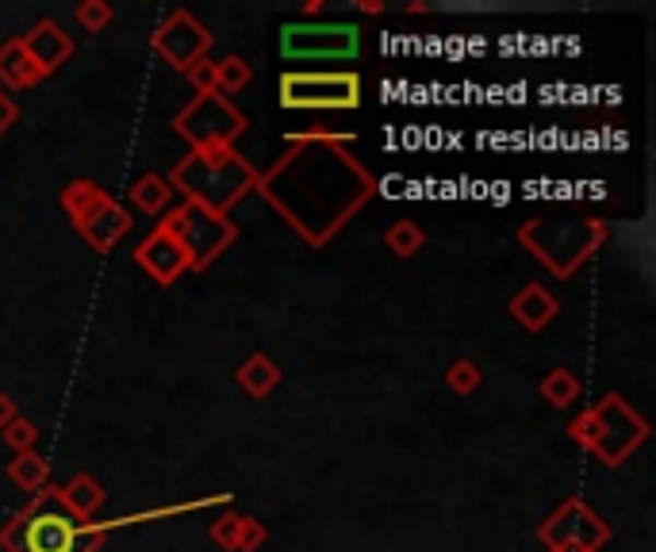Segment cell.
I'll list each match as a JSON object with an SVG mask.
<instances>
[{
    "label": "cell",
    "instance_id": "cell-1",
    "mask_svg": "<svg viewBox=\"0 0 656 552\" xmlns=\"http://www.w3.org/2000/svg\"><path fill=\"white\" fill-rule=\"evenodd\" d=\"M254 192L307 242L323 249L380 192V180L361 165L350 142L289 139L284 154L258 173Z\"/></svg>",
    "mask_w": 656,
    "mask_h": 552
},
{
    "label": "cell",
    "instance_id": "cell-2",
    "mask_svg": "<svg viewBox=\"0 0 656 552\" xmlns=\"http://www.w3.org/2000/svg\"><path fill=\"white\" fill-rule=\"evenodd\" d=\"M108 533L101 521H85L62 503L58 483L35 491L24 510L0 526V549L4 552H101Z\"/></svg>",
    "mask_w": 656,
    "mask_h": 552
},
{
    "label": "cell",
    "instance_id": "cell-3",
    "mask_svg": "<svg viewBox=\"0 0 656 552\" xmlns=\"http://www.w3.org/2000/svg\"><path fill=\"white\" fill-rule=\"evenodd\" d=\"M165 180L173 192L185 196V203L231 219L238 200H246L258 188V169L238 150H192L173 165Z\"/></svg>",
    "mask_w": 656,
    "mask_h": 552
},
{
    "label": "cell",
    "instance_id": "cell-4",
    "mask_svg": "<svg viewBox=\"0 0 656 552\" xmlns=\"http://www.w3.org/2000/svg\"><path fill=\"white\" fill-rule=\"evenodd\" d=\"M610 226L599 215L584 211H557V215H534L518 226V242L534 254L557 281H569L607 246Z\"/></svg>",
    "mask_w": 656,
    "mask_h": 552
},
{
    "label": "cell",
    "instance_id": "cell-5",
    "mask_svg": "<svg viewBox=\"0 0 656 552\" xmlns=\"http://www.w3.org/2000/svg\"><path fill=\"white\" fill-rule=\"evenodd\" d=\"M358 70H284L277 81V101L284 111H307V116H335V111L361 108Z\"/></svg>",
    "mask_w": 656,
    "mask_h": 552
},
{
    "label": "cell",
    "instance_id": "cell-6",
    "mask_svg": "<svg viewBox=\"0 0 656 552\" xmlns=\"http://www.w3.org/2000/svg\"><path fill=\"white\" fill-rule=\"evenodd\" d=\"M157 231L169 234L188 261V272H203L238 242V226L227 215H211L196 203H177L157 215Z\"/></svg>",
    "mask_w": 656,
    "mask_h": 552
},
{
    "label": "cell",
    "instance_id": "cell-7",
    "mask_svg": "<svg viewBox=\"0 0 656 552\" xmlns=\"http://www.w3.org/2000/svg\"><path fill=\"white\" fill-rule=\"evenodd\" d=\"M246 116L235 108V101L219 93L192 96L185 108L173 116V131L192 150H235V142L246 134Z\"/></svg>",
    "mask_w": 656,
    "mask_h": 552
},
{
    "label": "cell",
    "instance_id": "cell-8",
    "mask_svg": "<svg viewBox=\"0 0 656 552\" xmlns=\"http://www.w3.org/2000/svg\"><path fill=\"white\" fill-rule=\"evenodd\" d=\"M591 419H595V445H591V457L602 460L607 468H618L633 457V453L645 445L648 437V422L625 403L618 391L602 396L599 403L591 407Z\"/></svg>",
    "mask_w": 656,
    "mask_h": 552
},
{
    "label": "cell",
    "instance_id": "cell-9",
    "mask_svg": "<svg viewBox=\"0 0 656 552\" xmlns=\"http://www.w3.org/2000/svg\"><path fill=\"white\" fill-rule=\"evenodd\" d=\"M281 55L289 62H353L361 55V27L353 24H284Z\"/></svg>",
    "mask_w": 656,
    "mask_h": 552
},
{
    "label": "cell",
    "instance_id": "cell-10",
    "mask_svg": "<svg viewBox=\"0 0 656 552\" xmlns=\"http://www.w3.org/2000/svg\"><path fill=\"white\" fill-rule=\"evenodd\" d=\"M538 541L546 549H564V544H579V549H595L599 552L602 544L610 541V521L602 514H595L591 506L584 503L579 495L564 498L538 529Z\"/></svg>",
    "mask_w": 656,
    "mask_h": 552
},
{
    "label": "cell",
    "instance_id": "cell-11",
    "mask_svg": "<svg viewBox=\"0 0 656 552\" xmlns=\"http://www.w3.org/2000/svg\"><path fill=\"white\" fill-rule=\"evenodd\" d=\"M150 50L162 58L165 66H173L177 73H185L188 66L203 62L211 50V32L192 16L188 9H177L150 32Z\"/></svg>",
    "mask_w": 656,
    "mask_h": 552
},
{
    "label": "cell",
    "instance_id": "cell-12",
    "mask_svg": "<svg viewBox=\"0 0 656 552\" xmlns=\"http://www.w3.org/2000/svg\"><path fill=\"white\" fill-rule=\"evenodd\" d=\"M134 265H139L154 284H162V289L177 284L188 272V261H185V254H180V246L169 238V234L157 231V226L134 246Z\"/></svg>",
    "mask_w": 656,
    "mask_h": 552
},
{
    "label": "cell",
    "instance_id": "cell-13",
    "mask_svg": "<svg viewBox=\"0 0 656 552\" xmlns=\"http://www.w3.org/2000/svg\"><path fill=\"white\" fill-rule=\"evenodd\" d=\"M131 226H134V215L116 200V196H108L101 208H93L81 223H73V231H78L96 254H108V249H116L119 242L131 234Z\"/></svg>",
    "mask_w": 656,
    "mask_h": 552
},
{
    "label": "cell",
    "instance_id": "cell-14",
    "mask_svg": "<svg viewBox=\"0 0 656 552\" xmlns=\"http://www.w3.org/2000/svg\"><path fill=\"white\" fill-rule=\"evenodd\" d=\"M20 43H24L27 58L43 70V78H50V73L62 70V66L73 58V50H78L73 47V35L66 32L58 20H39L32 32L20 35Z\"/></svg>",
    "mask_w": 656,
    "mask_h": 552
},
{
    "label": "cell",
    "instance_id": "cell-15",
    "mask_svg": "<svg viewBox=\"0 0 656 552\" xmlns=\"http://www.w3.org/2000/svg\"><path fill=\"white\" fill-rule=\"evenodd\" d=\"M507 312H511V319H515L523 330H530V334H541V330H546L549 322L561 315V300H557L553 292L546 289V284L534 281V284H523V289L511 296Z\"/></svg>",
    "mask_w": 656,
    "mask_h": 552
},
{
    "label": "cell",
    "instance_id": "cell-16",
    "mask_svg": "<svg viewBox=\"0 0 656 552\" xmlns=\"http://www.w3.org/2000/svg\"><path fill=\"white\" fill-rule=\"evenodd\" d=\"M43 81V70L27 58L24 43L20 39H9L0 43V89L4 93H20V89H35Z\"/></svg>",
    "mask_w": 656,
    "mask_h": 552
},
{
    "label": "cell",
    "instance_id": "cell-17",
    "mask_svg": "<svg viewBox=\"0 0 656 552\" xmlns=\"http://www.w3.org/2000/svg\"><path fill=\"white\" fill-rule=\"evenodd\" d=\"M58 495H62V503L70 506L78 518H85V521H93L96 510L108 503V491H104L89 472H78L70 483H62V488H58Z\"/></svg>",
    "mask_w": 656,
    "mask_h": 552
},
{
    "label": "cell",
    "instance_id": "cell-18",
    "mask_svg": "<svg viewBox=\"0 0 656 552\" xmlns=\"http://www.w3.org/2000/svg\"><path fill=\"white\" fill-rule=\"evenodd\" d=\"M281 384V368L269 353H250V357L238 365V388L250 399H266L269 391Z\"/></svg>",
    "mask_w": 656,
    "mask_h": 552
},
{
    "label": "cell",
    "instance_id": "cell-19",
    "mask_svg": "<svg viewBox=\"0 0 656 552\" xmlns=\"http://www.w3.org/2000/svg\"><path fill=\"white\" fill-rule=\"evenodd\" d=\"M203 506H231V491H219V495H208V498H192V503L127 514V518H116V521H101V529L104 533H112V529H124V526H142V521H162V518H177V514H192V510H203Z\"/></svg>",
    "mask_w": 656,
    "mask_h": 552
},
{
    "label": "cell",
    "instance_id": "cell-20",
    "mask_svg": "<svg viewBox=\"0 0 656 552\" xmlns=\"http://www.w3.org/2000/svg\"><path fill=\"white\" fill-rule=\"evenodd\" d=\"M173 188L169 180L162 177V173H142L139 180L131 185V203L134 211H142V215H165V211L173 208Z\"/></svg>",
    "mask_w": 656,
    "mask_h": 552
},
{
    "label": "cell",
    "instance_id": "cell-21",
    "mask_svg": "<svg viewBox=\"0 0 656 552\" xmlns=\"http://www.w3.org/2000/svg\"><path fill=\"white\" fill-rule=\"evenodd\" d=\"M108 196L112 192L104 185H96V180H89V177H78V180H70V185L62 188L58 203H62V211L70 215V223H81V219H85L93 208H101Z\"/></svg>",
    "mask_w": 656,
    "mask_h": 552
},
{
    "label": "cell",
    "instance_id": "cell-22",
    "mask_svg": "<svg viewBox=\"0 0 656 552\" xmlns=\"http://www.w3.org/2000/svg\"><path fill=\"white\" fill-rule=\"evenodd\" d=\"M9 480L16 483L20 491H43L50 483V460L39 457V453H16V457L9 460Z\"/></svg>",
    "mask_w": 656,
    "mask_h": 552
},
{
    "label": "cell",
    "instance_id": "cell-23",
    "mask_svg": "<svg viewBox=\"0 0 656 552\" xmlns=\"http://www.w3.org/2000/svg\"><path fill=\"white\" fill-rule=\"evenodd\" d=\"M541 399H546L549 407H557V411H564V407H572L579 399V391H584V384H579V376L572 373V368H553V373L541 376L538 384Z\"/></svg>",
    "mask_w": 656,
    "mask_h": 552
},
{
    "label": "cell",
    "instance_id": "cell-24",
    "mask_svg": "<svg viewBox=\"0 0 656 552\" xmlns=\"http://www.w3.org/2000/svg\"><path fill=\"white\" fill-rule=\"evenodd\" d=\"M250 78H254V70L243 55H227L223 62H215V93L227 96V101L235 93H243V89L250 85Z\"/></svg>",
    "mask_w": 656,
    "mask_h": 552
},
{
    "label": "cell",
    "instance_id": "cell-25",
    "mask_svg": "<svg viewBox=\"0 0 656 552\" xmlns=\"http://www.w3.org/2000/svg\"><path fill=\"white\" fill-rule=\"evenodd\" d=\"M384 246L396 257H414L426 246V231H422L419 223H411V219H396V223L384 231Z\"/></svg>",
    "mask_w": 656,
    "mask_h": 552
},
{
    "label": "cell",
    "instance_id": "cell-26",
    "mask_svg": "<svg viewBox=\"0 0 656 552\" xmlns=\"http://www.w3.org/2000/svg\"><path fill=\"white\" fill-rule=\"evenodd\" d=\"M480 384H484V368H480L477 361L457 357L454 365L446 368V388L454 391V396H472Z\"/></svg>",
    "mask_w": 656,
    "mask_h": 552
},
{
    "label": "cell",
    "instance_id": "cell-27",
    "mask_svg": "<svg viewBox=\"0 0 656 552\" xmlns=\"http://www.w3.org/2000/svg\"><path fill=\"white\" fill-rule=\"evenodd\" d=\"M0 437H4V445H9L12 457H16V453H32L35 445H39V426L20 414V419H12L9 426L0 430Z\"/></svg>",
    "mask_w": 656,
    "mask_h": 552
},
{
    "label": "cell",
    "instance_id": "cell-28",
    "mask_svg": "<svg viewBox=\"0 0 656 552\" xmlns=\"http://www.w3.org/2000/svg\"><path fill=\"white\" fill-rule=\"evenodd\" d=\"M238 529H243V514H235L227 506L223 514H215V518H211V541H215L219 549L238 552Z\"/></svg>",
    "mask_w": 656,
    "mask_h": 552
},
{
    "label": "cell",
    "instance_id": "cell-29",
    "mask_svg": "<svg viewBox=\"0 0 656 552\" xmlns=\"http://www.w3.org/2000/svg\"><path fill=\"white\" fill-rule=\"evenodd\" d=\"M116 20V12H112V4H104V0H85V4H78V24L81 32H93L101 35L104 27Z\"/></svg>",
    "mask_w": 656,
    "mask_h": 552
},
{
    "label": "cell",
    "instance_id": "cell-30",
    "mask_svg": "<svg viewBox=\"0 0 656 552\" xmlns=\"http://www.w3.org/2000/svg\"><path fill=\"white\" fill-rule=\"evenodd\" d=\"M266 541H269L266 521H258V518H250V514H243V529H238V552H258Z\"/></svg>",
    "mask_w": 656,
    "mask_h": 552
},
{
    "label": "cell",
    "instance_id": "cell-31",
    "mask_svg": "<svg viewBox=\"0 0 656 552\" xmlns=\"http://www.w3.org/2000/svg\"><path fill=\"white\" fill-rule=\"evenodd\" d=\"M185 81L196 89V96L215 93V62H211V58H203V62L188 66V70H185Z\"/></svg>",
    "mask_w": 656,
    "mask_h": 552
},
{
    "label": "cell",
    "instance_id": "cell-32",
    "mask_svg": "<svg viewBox=\"0 0 656 552\" xmlns=\"http://www.w3.org/2000/svg\"><path fill=\"white\" fill-rule=\"evenodd\" d=\"M569 437H572V442H576L584 453H591V445H595V419H591V407H587V411H579L576 419L569 422Z\"/></svg>",
    "mask_w": 656,
    "mask_h": 552
},
{
    "label": "cell",
    "instance_id": "cell-33",
    "mask_svg": "<svg viewBox=\"0 0 656 552\" xmlns=\"http://www.w3.org/2000/svg\"><path fill=\"white\" fill-rule=\"evenodd\" d=\"M20 119V108H16V101H12L4 89H0V134L4 131H12V124Z\"/></svg>",
    "mask_w": 656,
    "mask_h": 552
},
{
    "label": "cell",
    "instance_id": "cell-34",
    "mask_svg": "<svg viewBox=\"0 0 656 552\" xmlns=\"http://www.w3.org/2000/svg\"><path fill=\"white\" fill-rule=\"evenodd\" d=\"M12 419H20V407H16V399H12L9 391H0V430L9 426Z\"/></svg>",
    "mask_w": 656,
    "mask_h": 552
},
{
    "label": "cell",
    "instance_id": "cell-35",
    "mask_svg": "<svg viewBox=\"0 0 656 552\" xmlns=\"http://www.w3.org/2000/svg\"><path fill=\"white\" fill-rule=\"evenodd\" d=\"M358 12H365V16H380V12H384V0H361Z\"/></svg>",
    "mask_w": 656,
    "mask_h": 552
},
{
    "label": "cell",
    "instance_id": "cell-36",
    "mask_svg": "<svg viewBox=\"0 0 656 552\" xmlns=\"http://www.w3.org/2000/svg\"><path fill=\"white\" fill-rule=\"evenodd\" d=\"M323 9H327V0H307V4H304V16H319Z\"/></svg>",
    "mask_w": 656,
    "mask_h": 552
},
{
    "label": "cell",
    "instance_id": "cell-37",
    "mask_svg": "<svg viewBox=\"0 0 656 552\" xmlns=\"http://www.w3.org/2000/svg\"><path fill=\"white\" fill-rule=\"evenodd\" d=\"M549 552H595V549H579V544H564V549H549Z\"/></svg>",
    "mask_w": 656,
    "mask_h": 552
}]
</instances>
